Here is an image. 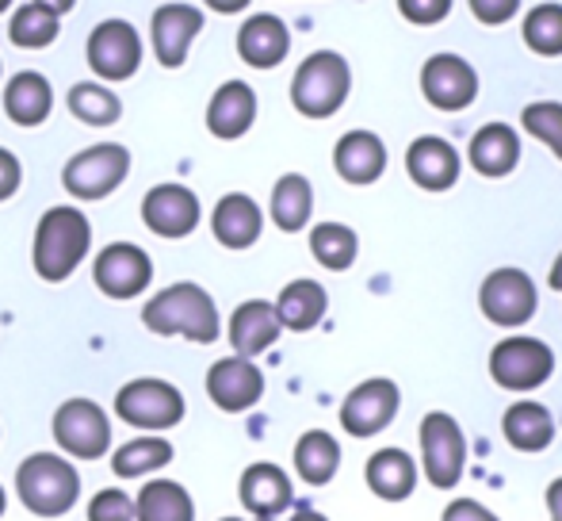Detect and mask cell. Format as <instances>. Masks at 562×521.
Listing matches in <instances>:
<instances>
[{
  "instance_id": "6da1fadb",
  "label": "cell",
  "mask_w": 562,
  "mask_h": 521,
  "mask_svg": "<svg viewBox=\"0 0 562 521\" xmlns=\"http://www.w3.org/2000/svg\"><path fill=\"white\" fill-rule=\"evenodd\" d=\"M142 322H146L149 334L188 337V342H195V345L218 342V330H223L211 291L188 280L169 284L165 291H157V296L142 307Z\"/></svg>"
},
{
  "instance_id": "7a4b0ae2",
  "label": "cell",
  "mask_w": 562,
  "mask_h": 521,
  "mask_svg": "<svg viewBox=\"0 0 562 521\" xmlns=\"http://www.w3.org/2000/svg\"><path fill=\"white\" fill-rule=\"evenodd\" d=\"M92 246V226L85 211L77 208H50L35 226V250H31V265L46 284H61L77 273Z\"/></svg>"
},
{
  "instance_id": "3957f363",
  "label": "cell",
  "mask_w": 562,
  "mask_h": 521,
  "mask_svg": "<svg viewBox=\"0 0 562 521\" xmlns=\"http://www.w3.org/2000/svg\"><path fill=\"white\" fill-rule=\"evenodd\" d=\"M15 495L35 518H61L81 499V476L58 453H35L15 468Z\"/></svg>"
},
{
  "instance_id": "277c9868",
  "label": "cell",
  "mask_w": 562,
  "mask_h": 521,
  "mask_svg": "<svg viewBox=\"0 0 562 521\" xmlns=\"http://www.w3.org/2000/svg\"><path fill=\"white\" fill-rule=\"evenodd\" d=\"M352 92V69L337 51H314L291 77V104L306 120H329Z\"/></svg>"
},
{
  "instance_id": "5b68a950",
  "label": "cell",
  "mask_w": 562,
  "mask_h": 521,
  "mask_svg": "<svg viewBox=\"0 0 562 521\" xmlns=\"http://www.w3.org/2000/svg\"><path fill=\"white\" fill-rule=\"evenodd\" d=\"M422 472L437 491H456L467 472V437L463 425L448 410H429L422 418Z\"/></svg>"
},
{
  "instance_id": "8992f818",
  "label": "cell",
  "mask_w": 562,
  "mask_h": 521,
  "mask_svg": "<svg viewBox=\"0 0 562 521\" xmlns=\"http://www.w3.org/2000/svg\"><path fill=\"white\" fill-rule=\"evenodd\" d=\"M115 414L123 418L126 425H134V430L165 433L184 422V395H180L177 384L142 376V380H131L119 388Z\"/></svg>"
},
{
  "instance_id": "52a82bcc",
  "label": "cell",
  "mask_w": 562,
  "mask_h": 521,
  "mask_svg": "<svg viewBox=\"0 0 562 521\" xmlns=\"http://www.w3.org/2000/svg\"><path fill=\"white\" fill-rule=\"evenodd\" d=\"M551 373H555V353L540 337H528V334L505 337L490 353V376L505 391H517V395L536 391L551 380Z\"/></svg>"
},
{
  "instance_id": "ba28073f",
  "label": "cell",
  "mask_w": 562,
  "mask_h": 521,
  "mask_svg": "<svg viewBox=\"0 0 562 521\" xmlns=\"http://www.w3.org/2000/svg\"><path fill=\"white\" fill-rule=\"evenodd\" d=\"M131 173V149L119 142H100L81 154H74L61 169V185L77 200H104L112 196Z\"/></svg>"
},
{
  "instance_id": "9c48e42d",
  "label": "cell",
  "mask_w": 562,
  "mask_h": 521,
  "mask_svg": "<svg viewBox=\"0 0 562 521\" xmlns=\"http://www.w3.org/2000/svg\"><path fill=\"white\" fill-rule=\"evenodd\" d=\"M54 441L74 461H100L112 448V418L92 399H69L54 410Z\"/></svg>"
},
{
  "instance_id": "30bf717a",
  "label": "cell",
  "mask_w": 562,
  "mask_h": 521,
  "mask_svg": "<svg viewBox=\"0 0 562 521\" xmlns=\"http://www.w3.org/2000/svg\"><path fill=\"white\" fill-rule=\"evenodd\" d=\"M479 307L494 326L517 330L532 322L536 307H540V291L525 268H494L479 288Z\"/></svg>"
},
{
  "instance_id": "8fae6325",
  "label": "cell",
  "mask_w": 562,
  "mask_h": 521,
  "mask_svg": "<svg viewBox=\"0 0 562 521\" xmlns=\"http://www.w3.org/2000/svg\"><path fill=\"white\" fill-rule=\"evenodd\" d=\"M398 407H402L398 384L386 380V376H375V380L356 384L345 395V402H340V425L352 437H375V433H383L398 418Z\"/></svg>"
},
{
  "instance_id": "7c38bea8",
  "label": "cell",
  "mask_w": 562,
  "mask_h": 521,
  "mask_svg": "<svg viewBox=\"0 0 562 521\" xmlns=\"http://www.w3.org/2000/svg\"><path fill=\"white\" fill-rule=\"evenodd\" d=\"M92 280L108 299H134L154 280V260L134 242H112V246H104L97 254Z\"/></svg>"
},
{
  "instance_id": "4fadbf2b",
  "label": "cell",
  "mask_w": 562,
  "mask_h": 521,
  "mask_svg": "<svg viewBox=\"0 0 562 521\" xmlns=\"http://www.w3.org/2000/svg\"><path fill=\"white\" fill-rule=\"evenodd\" d=\"M422 92L437 112H463L479 100V74L459 54H432L422 66Z\"/></svg>"
},
{
  "instance_id": "5bb4252c",
  "label": "cell",
  "mask_w": 562,
  "mask_h": 521,
  "mask_svg": "<svg viewBox=\"0 0 562 521\" xmlns=\"http://www.w3.org/2000/svg\"><path fill=\"white\" fill-rule=\"evenodd\" d=\"M89 66L104 81H126L142 66V38L126 20H104L89 35Z\"/></svg>"
},
{
  "instance_id": "9a60e30c",
  "label": "cell",
  "mask_w": 562,
  "mask_h": 521,
  "mask_svg": "<svg viewBox=\"0 0 562 521\" xmlns=\"http://www.w3.org/2000/svg\"><path fill=\"white\" fill-rule=\"evenodd\" d=\"M200 196L184 185H157L142 200V223L157 234V239H188L200 226Z\"/></svg>"
},
{
  "instance_id": "2e32d148",
  "label": "cell",
  "mask_w": 562,
  "mask_h": 521,
  "mask_svg": "<svg viewBox=\"0 0 562 521\" xmlns=\"http://www.w3.org/2000/svg\"><path fill=\"white\" fill-rule=\"evenodd\" d=\"M237 499H241V507L257 521H276L291 510L295 487H291V476L280 464L260 461L241 472V479H237Z\"/></svg>"
},
{
  "instance_id": "e0dca14e",
  "label": "cell",
  "mask_w": 562,
  "mask_h": 521,
  "mask_svg": "<svg viewBox=\"0 0 562 521\" xmlns=\"http://www.w3.org/2000/svg\"><path fill=\"white\" fill-rule=\"evenodd\" d=\"M207 395L226 414H245L265 395V373L245 357H223L207 373Z\"/></svg>"
},
{
  "instance_id": "ac0fdd59",
  "label": "cell",
  "mask_w": 562,
  "mask_h": 521,
  "mask_svg": "<svg viewBox=\"0 0 562 521\" xmlns=\"http://www.w3.org/2000/svg\"><path fill=\"white\" fill-rule=\"evenodd\" d=\"M203 31V12L192 4H161L149 20V35H154V54L165 69H177L188 62L195 35Z\"/></svg>"
},
{
  "instance_id": "d6986e66",
  "label": "cell",
  "mask_w": 562,
  "mask_h": 521,
  "mask_svg": "<svg viewBox=\"0 0 562 521\" xmlns=\"http://www.w3.org/2000/svg\"><path fill=\"white\" fill-rule=\"evenodd\" d=\"M459 169H463V162H459V149L451 146L448 138L422 134V138L409 142L406 173L417 188H425V192H448V188H456Z\"/></svg>"
},
{
  "instance_id": "ffe728a7",
  "label": "cell",
  "mask_w": 562,
  "mask_h": 521,
  "mask_svg": "<svg viewBox=\"0 0 562 521\" xmlns=\"http://www.w3.org/2000/svg\"><path fill=\"white\" fill-rule=\"evenodd\" d=\"M334 169L340 180L363 188L375 185L386 173V146L375 131H348L337 138L334 146Z\"/></svg>"
},
{
  "instance_id": "44dd1931",
  "label": "cell",
  "mask_w": 562,
  "mask_h": 521,
  "mask_svg": "<svg viewBox=\"0 0 562 521\" xmlns=\"http://www.w3.org/2000/svg\"><path fill=\"white\" fill-rule=\"evenodd\" d=\"M291 51V31L280 15H249L237 31V54L252 69H276Z\"/></svg>"
},
{
  "instance_id": "7402d4cb",
  "label": "cell",
  "mask_w": 562,
  "mask_h": 521,
  "mask_svg": "<svg viewBox=\"0 0 562 521\" xmlns=\"http://www.w3.org/2000/svg\"><path fill=\"white\" fill-rule=\"evenodd\" d=\"M280 319H276V307L268 299H245L241 307L229 319V345H234V357H260L265 350H272L276 337H280Z\"/></svg>"
},
{
  "instance_id": "603a6c76",
  "label": "cell",
  "mask_w": 562,
  "mask_h": 521,
  "mask_svg": "<svg viewBox=\"0 0 562 521\" xmlns=\"http://www.w3.org/2000/svg\"><path fill=\"white\" fill-rule=\"evenodd\" d=\"M363 479H368L371 495L383 502H406L409 495L417 491V461L406 453V448H379V453L368 456V468H363Z\"/></svg>"
},
{
  "instance_id": "cb8c5ba5",
  "label": "cell",
  "mask_w": 562,
  "mask_h": 521,
  "mask_svg": "<svg viewBox=\"0 0 562 521\" xmlns=\"http://www.w3.org/2000/svg\"><path fill=\"white\" fill-rule=\"evenodd\" d=\"M257 123V92L245 81H226L207 104V131L223 142L241 138Z\"/></svg>"
},
{
  "instance_id": "d4e9b609",
  "label": "cell",
  "mask_w": 562,
  "mask_h": 521,
  "mask_svg": "<svg viewBox=\"0 0 562 521\" xmlns=\"http://www.w3.org/2000/svg\"><path fill=\"white\" fill-rule=\"evenodd\" d=\"M211 231L226 250H249L265 231V211L257 208V200H249L245 192H229L215 203L211 215Z\"/></svg>"
},
{
  "instance_id": "484cf974",
  "label": "cell",
  "mask_w": 562,
  "mask_h": 521,
  "mask_svg": "<svg viewBox=\"0 0 562 521\" xmlns=\"http://www.w3.org/2000/svg\"><path fill=\"white\" fill-rule=\"evenodd\" d=\"M467 157H471L474 173L497 180L509 177L520 162V138L509 123H486V128L474 131L471 146H467Z\"/></svg>"
},
{
  "instance_id": "4316f807",
  "label": "cell",
  "mask_w": 562,
  "mask_h": 521,
  "mask_svg": "<svg viewBox=\"0 0 562 521\" xmlns=\"http://www.w3.org/2000/svg\"><path fill=\"white\" fill-rule=\"evenodd\" d=\"M502 437L509 441V448L517 453H543L555 441V414L543 402H513L502 414Z\"/></svg>"
},
{
  "instance_id": "83f0119b",
  "label": "cell",
  "mask_w": 562,
  "mask_h": 521,
  "mask_svg": "<svg viewBox=\"0 0 562 521\" xmlns=\"http://www.w3.org/2000/svg\"><path fill=\"white\" fill-rule=\"evenodd\" d=\"M50 108H54V89L43 74H15L12 81L4 85V112L15 128H38V123L50 120Z\"/></svg>"
},
{
  "instance_id": "f1b7e54d",
  "label": "cell",
  "mask_w": 562,
  "mask_h": 521,
  "mask_svg": "<svg viewBox=\"0 0 562 521\" xmlns=\"http://www.w3.org/2000/svg\"><path fill=\"white\" fill-rule=\"evenodd\" d=\"M276 319H280L283 330H295V334H306L314 330L329 311V296L318 280H291L288 288L276 299Z\"/></svg>"
},
{
  "instance_id": "f546056e",
  "label": "cell",
  "mask_w": 562,
  "mask_h": 521,
  "mask_svg": "<svg viewBox=\"0 0 562 521\" xmlns=\"http://www.w3.org/2000/svg\"><path fill=\"white\" fill-rule=\"evenodd\" d=\"M134 521H195V502L177 479H149L134 495Z\"/></svg>"
},
{
  "instance_id": "4dcf8cb0",
  "label": "cell",
  "mask_w": 562,
  "mask_h": 521,
  "mask_svg": "<svg viewBox=\"0 0 562 521\" xmlns=\"http://www.w3.org/2000/svg\"><path fill=\"white\" fill-rule=\"evenodd\" d=\"M268 211H272V223L280 226L283 234H299L314 215L311 180H306L303 173H283L272 188V203H268Z\"/></svg>"
},
{
  "instance_id": "1f68e13d",
  "label": "cell",
  "mask_w": 562,
  "mask_h": 521,
  "mask_svg": "<svg viewBox=\"0 0 562 521\" xmlns=\"http://www.w3.org/2000/svg\"><path fill=\"white\" fill-rule=\"evenodd\" d=\"M340 468V445L334 433L326 430H306L295 441V476L311 487H326L334 484Z\"/></svg>"
},
{
  "instance_id": "d6a6232c",
  "label": "cell",
  "mask_w": 562,
  "mask_h": 521,
  "mask_svg": "<svg viewBox=\"0 0 562 521\" xmlns=\"http://www.w3.org/2000/svg\"><path fill=\"white\" fill-rule=\"evenodd\" d=\"M165 464H172V445L165 437H157V433L126 441L112 456V472L119 479H142L149 472H161Z\"/></svg>"
},
{
  "instance_id": "836d02e7",
  "label": "cell",
  "mask_w": 562,
  "mask_h": 521,
  "mask_svg": "<svg viewBox=\"0 0 562 521\" xmlns=\"http://www.w3.org/2000/svg\"><path fill=\"white\" fill-rule=\"evenodd\" d=\"M311 254L329 273H345V268H352L356 254H360V239L345 223H318L311 231Z\"/></svg>"
},
{
  "instance_id": "e575fe53",
  "label": "cell",
  "mask_w": 562,
  "mask_h": 521,
  "mask_svg": "<svg viewBox=\"0 0 562 521\" xmlns=\"http://www.w3.org/2000/svg\"><path fill=\"white\" fill-rule=\"evenodd\" d=\"M66 104H69V112L81 123H89V128H112V123H119V115H123V100L97 81L74 85Z\"/></svg>"
},
{
  "instance_id": "d590c367",
  "label": "cell",
  "mask_w": 562,
  "mask_h": 521,
  "mask_svg": "<svg viewBox=\"0 0 562 521\" xmlns=\"http://www.w3.org/2000/svg\"><path fill=\"white\" fill-rule=\"evenodd\" d=\"M58 27L61 20L54 12H46L43 4H23L20 12L12 15V23H8V38H12L20 51H43V46H50L54 38H58Z\"/></svg>"
},
{
  "instance_id": "8d00e7d4",
  "label": "cell",
  "mask_w": 562,
  "mask_h": 521,
  "mask_svg": "<svg viewBox=\"0 0 562 521\" xmlns=\"http://www.w3.org/2000/svg\"><path fill=\"white\" fill-rule=\"evenodd\" d=\"M525 43L540 58H559L562 54V4H536L525 15Z\"/></svg>"
},
{
  "instance_id": "74e56055",
  "label": "cell",
  "mask_w": 562,
  "mask_h": 521,
  "mask_svg": "<svg viewBox=\"0 0 562 521\" xmlns=\"http://www.w3.org/2000/svg\"><path fill=\"white\" fill-rule=\"evenodd\" d=\"M520 123L532 138H540L543 146L562 162V104L559 100H540V104H528L520 112Z\"/></svg>"
},
{
  "instance_id": "f35d334b",
  "label": "cell",
  "mask_w": 562,
  "mask_h": 521,
  "mask_svg": "<svg viewBox=\"0 0 562 521\" xmlns=\"http://www.w3.org/2000/svg\"><path fill=\"white\" fill-rule=\"evenodd\" d=\"M89 521H134V499L108 487L89 502Z\"/></svg>"
},
{
  "instance_id": "ab89813d",
  "label": "cell",
  "mask_w": 562,
  "mask_h": 521,
  "mask_svg": "<svg viewBox=\"0 0 562 521\" xmlns=\"http://www.w3.org/2000/svg\"><path fill=\"white\" fill-rule=\"evenodd\" d=\"M398 12L417 27H432L451 12V0H398Z\"/></svg>"
},
{
  "instance_id": "60d3db41",
  "label": "cell",
  "mask_w": 562,
  "mask_h": 521,
  "mask_svg": "<svg viewBox=\"0 0 562 521\" xmlns=\"http://www.w3.org/2000/svg\"><path fill=\"white\" fill-rule=\"evenodd\" d=\"M471 4V15L486 27H497V23L513 20L520 12V0H467Z\"/></svg>"
},
{
  "instance_id": "b9f144b4",
  "label": "cell",
  "mask_w": 562,
  "mask_h": 521,
  "mask_svg": "<svg viewBox=\"0 0 562 521\" xmlns=\"http://www.w3.org/2000/svg\"><path fill=\"white\" fill-rule=\"evenodd\" d=\"M440 521H502L490 507H482L479 499H451L445 507Z\"/></svg>"
},
{
  "instance_id": "7bdbcfd3",
  "label": "cell",
  "mask_w": 562,
  "mask_h": 521,
  "mask_svg": "<svg viewBox=\"0 0 562 521\" xmlns=\"http://www.w3.org/2000/svg\"><path fill=\"white\" fill-rule=\"evenodd\" d=\"M20 180H23V169H20V157L12 149L0 146V203L12 200L20 192Z\"/></svg>"
},
{
  "instance_id": "ee69618b",
  "label": "cell",
  "mask_w": 562,
  "mask_h": 521,
  "mask_svg": "<svg viewBox=\"0 0 562 521\" xmlns=\"http://www.w3.org/2000/svg\"><path fill=\"white\" fill-rule=\"evenodd\" d=\"M543 499H548V514H551V521H562V476H559V479H551V484H548V495H543Z\"/></svg>"
},
{
  "instance_id": "f6af8a7d",
  "label": "cell",
  "mask_w": 562,
  "mask_h": 521,
  "mask_svg": "<svg viewBox=\"0 0 562 521\" xmlns=\"http://www.w3.org/2000/svg\"><path fill=\"white\" fill-rule=\"evenodd\" d=\"M203 4L215 8V12L234 15V12H245V8H249V0H203Z\"/></svg>"
},
{
  "instance_id": "bcb514c9",
  "label": "cell",
  "mask_w": 562,
  "mask_h": 521,
  "mask_svg": "<svg viewBox=\"0 0 562 521\" xmlns=\"http://www.w3.org/2000/svg\"><path fill=\"white\" fill-rule=\"evenodd\" d=\"M35 4H43L46 12H54V15H58V20H61V15H66L69 8L77 4V0H35Z\"/></svg>"
},
{
  "instance_id": "7dc6e473",
  "label": "cell",
  "mask_w": 562,
  "mask_h": 521,
  "mask_svg": "<svg viewBox=\"0 0 562 521\" xmlns=\"http://www.w3.org/2000/svg\"><path fill=\"white\" fill-rule=\"evenodd\" d=\"M548 284H551V288H555V291H562V254L555 257V265H551V276H548Z\"/></svg>"
},
{
  "instance_id": "c3c4849f",
  "label": "cell",
  "mask_w": 562,
  "mask_h": 521,
  "mask_svg": "<svg viewBox=\"0 0 562 521\" xmlns=\"http://www.w3.org/2000/svg\"><path fill=\"white\" fill-rule=\"evenodd\" d=\"M291 521H329V518H326V514H318V510H299V514L291 518Z\"/></svg>"
},
{
  "instance_id": "681fc988",
  "label": "cell",
  "mask_w": 562,
  "mask_h": 521,
  "mask_svg": "<svg viewBox=\"0 0 562 521\" xmlns=\"http://www.w3.org/2000/svg\"><path fill=\"white\" fill-rule=\"evenodd\" d=\"M4 507H8V495H4V487H0V518H4Z\"/></svg>"
},
{
  "instance_id": "f907efd6",
  "label": "cell",
  "mask_w": 562,
  "mask_h": 521,
  "mask_svg": "<svg viewBox=\"0 0 562 521\" xmlns=\"http://www.w3.org/2000/svg\"><path fill=\"white\" fill-rule=\"evenodd\" d=\"M8 4H12V0H0V12H4V8H8Z\"/></svg>"
},
{
  "instance_id": "816d5d0a",
  "label": "cell",
  "mask_w": 562,
  "mask_h": 521,
  "mask_svg": "<svg viewBox=\"0 0 562 521\" xmlns=\"http://www.w3.org/2000/svg\"><path fill=\"white\" fill-rule=\"evenodd\" d=\"M223 521H245V518H223ZM252 521H257V518H252Z\"/></svg>"
}]
</instances>
